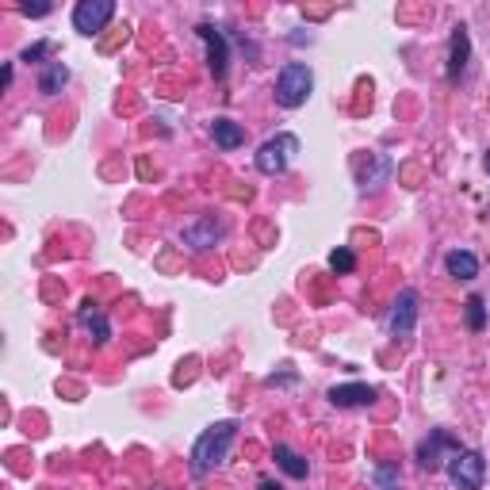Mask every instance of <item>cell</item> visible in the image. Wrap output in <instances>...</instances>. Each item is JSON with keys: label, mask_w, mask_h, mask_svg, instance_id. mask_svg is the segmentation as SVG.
Wrapping results in <instances>:
<instances>
[{"label": "cell", "mask_w": 490, "mask_h": 490, "mask_svg": "<svg viewBox=\"0 0 490 490\" xmlns=\"http://www.w3.org/2000/svg\"><path fill=\"white\" fill-rule=\"evenodd\" d=\"M234 441H238V422H234V417L207 425L204 433L196 437L192 456H188V468H192L196 479H207L211 471H219L226 459H230V449H234Z\"/></svg>", "instance_id": "6da1fadb"}, {"label": "cell", "mask_w": 490, "mask_h": 490, "mask_svg": "<svg viewBox=\"0 0 490 490\" xmlns=\"http://www.w3.org/2000/svg\"><path fill=\"white\" fill-rule=\"evenodd\" d=\"M311 89H314V69L307 62H287L276 77V104L295 111L311 100Z\"/></svg>", "instance_id": "7a4b0ae2"}, {"label": "cell", "mask_w": 490, "mask_h": 490, "mask_svg": "<svg viewBox=\"0 0 490 490\" xmlns=\"http://www.w3.org/2000/svg\"><path fill=\"white\" fill-rule=\"evenodd\" d=\"M444 471H449L456 490H483V483H486V459L479 449H459Z\"/></svg>", "instance_id": "3957f363"}, {"label": "cell", "mask_w": 490, "mask_h": 490, "mask_svg": "<svg viewBox=\"0 0 490 490\" xmlns=\"http://www.w3.org/2000/svg\"><path fill=\"white\" fill-rule=\"evenodd\" d=\"M295 153H299V138L295 135H276V138H268L261 142V150H257V172H265V177H280V172L295 162Z\"/></svg>", "instance_id": "277c9868"}, {"label": "cell", "mask_w": 490, "mask_h": 490, "mask_svg": "<svg viewBox=\"0 0 490 490\" xmlns=\"http://www.w3.org/2000/svg\"><path fill=\"white\" fill-rule=\"evenodd\" d=\"M456 452H459V441L449 433V429H433V433L417 444V464L425 471H441V468H449V459Z\"/></svg>", "instance_id": "5b68a950"}, {"label": "cell", "mask_w": 490, "mask_h": 490, "mask_svg": "<svg viewBox=\"0 0 490 490\" xmlns=\"http://www.w3.org/2000/svg\"><path fill=\"white\" fill-rule=\"evenodd\" d=\"M414 326H417V292L414 287H402L391 314H387V334H391L395 341H410Z\"/></svg>", "instance_id": "8992f818"}, {"label": "cell", "mask_w": 490, "mask_h": 490, "mask_svg": "<svg viewBox=\"0 0 490 490\" xmlns=\"http://www.w3.org/2000/svg\"><path fill=\"white\" fill-rule=\"evenodd\" d=\"M111 16H115V0H81L74 8V31L92 39L111 23Z\"/></svg>", "instance_id": "52a82bcc"}, {"label": "cell", "mask_w": 490, "mask_h": 490, "mask_svg": "<svg viewBox=\"0 0 490 490\" xmlns=\"http://www.w3.org/2000/svg\"><path fill=\"white\" fill-rule=\"evenodd\" d=\"M223 238H226V223H219L214 214H204V219H196L180 230V241L192 245V249H211V245Z\"/></svg>", "instance_id": "ba28073f"}, {"label": "cell", "mask_w": 490, "mask_h": 490, "mask_svg": "<svg viewBox=\"0 0 490 490\" xmlns=\"http://www.w3.org/2000/svg\"><path fill=\"white\" fill-rule=\"evenodd\" d=\"M196 35L207 42V66H211V74H214V77H226V62H230L226 35L219 31V27H211V23H199Z\"/></svg>", "instance_id": "9c48e42d"}, {"label": "cell", "mask_w": 490, "mask_h": 490, "mask_svg": "<svg viewBox=\"0 0 490 490\" xmlns=\"http://www.w3.org/2000/svg\"><path fill=\"white\" fill-rule=\"evenodd\" d=\"M329 402H334L337 410H353V407H372L376 402V387L368 383H341V387H329Z\"/></svg>", "instance_id": "30bf717a"}, {"label": "cell", "mask_w": 490, "mask_h": 490, "mask_svg": "<svg viewBox=\"0 0 490 490\" xmlns=\"http://www.w3.org/2000/svg\"><path fill=\"white\" fill-rule=\"evenodd\" d=\"M77 322H81V329L92 337V345H104L108 337H111V322H108V314L96 307V302H81L77 307Z\"/></svg>", "instance_id": "8fae6325"}, {"label": "cell", "mask_w": 490, "mask_h": 490, "mask_svg": "<svg viewBox=\"0 0 490 490\" xmlns=\"http://www.w3.org/2000/svg\"><path fill=\"white\" fill-rule=\"evenodd\" d=\"M468 57H471V35L464 23H456L449 39V81H459V74L468 69Z\"/></svg>", "instance_id": "7c38bea8"}, {"label": "cell", "mask_w": 490, "mask_h": 490, "mask_svg": "<svg viewBox=\"0 0 490 490\" xmlns=\"http://www.w3.org/2000/svg\"><path fill=\"white\" fill-rule=\"evenodd\" d=\"M444 272L452 280H475L479 276V257L471 249H452V253H444Z\"/></svg>", "instance_id": "4fadbf2b"}, {"label": "cell", "mask_w": 490, "mask_h": 490, "mask_svg": "<svg viewBox=\"0 0 490 490\" xmlns=\"http://www.w3.org/2000/svg\"><path fill=\"white\" fill-rule=\"evenodd\" d=\"M69 84V66L66 62H47L39 74V92L42 96H57Z\"/></svg>", "instance_id": "5bb4252c"}, {"label": "cell", "mask_w": 490, "mask_h": 490, "mask_svg": "<svg viewBox=\"0 0 490 490\" xmlns=\"http://www.w3.org/2000/svg\"><path fill=\"white\" fill-rule=\"evenodd\" d=\"M211 138H214V146H219V150H238L245 142V131L234 119H226V115H223V119L211 123Z\"/></svg>", "instance_id": "9a60e30c"}, {"label": "cell", "mask_w": 490, "mask_h": 490, "mask_svg": "<svg viewBox=\"0 0 490 490\" xmlns=\"http://www.w3.org/2000/svg\"><path fill=\"white\" fill-rule=\"evenodd\" d=\"M272 456H276V464H280V471L287 475V479H307V459H302L295 449H287V444H276V452H272Z\"/></svg>", "instance_id": "2e32d148"}, {"label": "cell", "mask_w": 490, "mask_h": 490, "mask_svg": "<svg viewBox=\"0 0 490 490\" xmlns=\"http://www.w3.org/2000/svg\"><path fill=\"white\" fill-rule=\"evenodd\" d=\"M464 314H468V329H471V334H479V329L486 326V302H483V295H468L464 299Z\"/></svg>", "instance_id": "e0dca14e"}, {"label": "cell", "mask_w": 490, "mask_h": 490, "mask_svg": "<svg viewBox=\"0 0 490 490\" xmlns=\"http://www.w3.org/2000/svg\"><path fill=\"white\" fill-rule=\"evenodd\" d=\"M387 177H391V162H387V157L380 153V157H376V169L360 177V188H364V192H376L380 184H387Z\"/></svg>", "instance_id": "ac0fdd59"}, {"label": "cell", "mask_w": 490, "mask_h": 490, "mask_svg": "<svg viewBox=\"0 0 490 490\" xmlns=\"http://www.w3.org/2000/svg\"><path fill=\"white\" fill-rule=\"evenodd\" d=\"M329 268H334L337 276H349V272L356 268V253L349 249V245H337V249L329 253Z\"/></svg>", "instance_id": "d6986e66"}, {"label": "cell", "mask_w": 490, "mask_h": 490, "mask_svg": "<svg viewBox=\"0 0 490 490\" xmlns=\"http://www.w3.org/2000/svg\"><path fill=\"white\" fill-rule=\"evenodd\" d=\"M372 483H376V490H402L395 464H376V471H372Z\"/></svg>", "instance_id": "ffe728a7"}, {"label": "cell", "mask_w": 490, "mask_h": 490, "mask_svg": "<svg viewBox=\"0 0 490 490\" xmlns=\"http://www.w3.org/2000/svg\"><path fill=\"white\" fill-rule=\"evenodd\" d=\"M47 54H50V42H35V47H27V50L20 54V62L31 66V62H42V57H47Z\"/></svg>", "instance_id": "44dd1931"}, {"label": "cell", "mask_w": 490, "mask_h": 490, "mask_svg": "<svg viewBox=\"0 0 490 490\" xmlns=\"http://www.w3.org/2000/svg\"><path fill=\"white\" fill-rule=\"evenodd\" d=\"M20 12H23V16H31V20H39V16H50V4H20Z\"/></svg>", "instance_id": "7402d4cb"}, {"label": "cell", "mask_w": 490, "mask_h": 490, "mask_svg": "<svg viewBox=\"0 0 490 490\" xmlns=\"http://www.w3.org/2000/svg\"><path fill=\"white\" fill-rule=\"evenodd\" d=\"M257 490H284V483H276V479H261V486Z\"/></svg>", "instance_id": "603a6c76"}, {"label": "cell", "mask_w": 490, "mask_h": 490, "mask_svg": "<svg viewBox=\"0 0 490 490\" xmlns=\"http://www.w3.org/2000/svg\"><path fill=\"white\" fill-rule=\"evenodd\" d=\"M483 165H486V172H490V153H486V157H483Z\"/></svg>", "instance_id": "cb8c5ba5"}]
</instances>
